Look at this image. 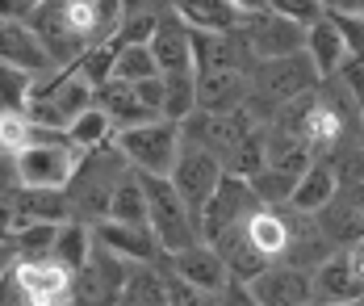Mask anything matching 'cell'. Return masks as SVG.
Returning a JSON list of instances; mask_svg holds the SVG:
<instances>
[{
	"label": "cell",
	"instance_id": "1",
	"mask_svg": "<svg viewBox=\"0 0 364 306\" xmlns=\"http://www.w3.org/2000/svg\"><path fill=\"white\" fill-rule=\"evenodd\" d=\"M126 172H130V164L117 155L113 143L84 155L80 168H75V176H72V185L63 189L68 201H72V218L88 223V227L105 223L109 218V206H113V193H117Z\"/></svg>",
	"mask_w": 364,
	"mask_h": 306
},
{
	"label": "cell",
	"instance_id": "2",
	"mask_svg": "<svg viewBox=\"0 0 364 306\" xmlns=\"http://www.w3.org/2000/svg\"><path fill=\"white\" fill-rule=\"evenodd\" d=\"M146 193V227L155 235V243L164 248V256H181L188 248L201 243V223L197 214L181 201V193L172 189L168 176H139Z\"/></svg>",
	"mask_w": 364,
	"mask_h": 306
},
{
	"label": "cell",
	"instance_id": "3",
	"mask_svg": "<svg viewBox=\"0 0 364 306\" xmlns=\"http://www.w3.org/2000/svg\"><path fill=\"white\" fill-rule=\"evenodd\" d=\"M97 105V88L80 72H59V76L42 80L30 97V117H34L38 130H50V134H68L75 117H84Z\"/></svg>",
	"mask_w": 364,
	"mask_h": 306
},
{
	"label": "cell",
	"instance_id": "4",
	"mask_svg": "<svg viewBox=\"0 0 364 306\" xmlns=\"http://www.w3.org/2000/svg\"><path fill=\"white\" fill-rule=\"evenodd\" d=\"M113 147L117 155L139 172V176H172L176 168V155H181L184 139L176 122H146V126H134V130H122L113 134Z\"/></svg>",
	"mask_w": 364,
	"mask_h": 306
},
{
	"label": "cell",
	"instance_id": "5",
	"mask_svg": "<svg viewBox=\"0 0 364 306\" xmlns=\"http://www.w3.org/2000/svg\"><path fill=\"white\" fill-rule=\"evenodd\" d=\"M84 152H75L68 143V134H50V130H38L34 147L17 155V176H21V189H68L80 168Z\"/></svg>",
	"mask_w": 364,
	"mask_h": 306
},
{
	"label": "cell",
	"instance_id": "6",
	"mask_svg": "<svg viewBox=\"0 0 364 306\" xmlns=\"http://www.w3.org/2000/svg\"><path fill=\"white\" fill-rule=\"evenodd\" d=\"M126 277H130V265L105 252L101 243H92L88 265L72 273V306H122Z\"/></svg>",
	"mask_w": 364,
	"mask_h": 306
},
{
	"label": "cell",
	"instance_id": "7",
	"mask_svg": "<svg viewBox=\"0 0 364 306\" xmlns=\"http://www.w3.org/2000/svg\"><path fill=\"white\" fill-rule=\"evenodd\" d=\"M222 176H226V168H222V159L214 152H205V147H193V143H184L181 155H176V168H172V189L181 193V201L197 214V223H201V210H205V201L218 193Z\"/></svg>",
	"mask_w": 364,
	"mask_h": 306
},
{
	"label": "cell",
	"instance_id": "8",
	"mask_svg": "<svg viewBox=\"0 0 364 306\" xmlns=\"http://www.w3.org/2000/svg\"><path fill=\"white\" fill-rule=\"evenodd\" d=\"M255 210H259V197L252 193V185L239 176H222L218 193L201 210V243H218L226 231L243 227Z\"/></svg>",
	"mask_w": 364,
	"mask_h": 306
},
{
	"label": "cell",
	"instance_id": "9",
	"mask_svg": "<svg viewBox=\"0 0 364 306\" xmlns=\"http://www.w3.org/2000/svg\"><path fill=\"white\" fill-rule=\"evenodd\" d=\"M310 277H314V302L323 306L364 302V265L352 248H335Z\"/></svg>",
	"mask_w": 364,
	"mask_h": 306
},
{
	"label": "cell",
	"instance_id": "10",
	"mask_svg": "<svg viewBox=\"0 0 364 306\" xmlns=\"http://www.w3.org/2000/svg\"><path fill=\"white\" fill-rule=\"evenodd\" d=\"M30 30H34V38L42 42V51L50 55V63H55L59 72H72L75 63L88 55V46L72 34V26H68V17H63V4H59V0H50V4H34Z\"/></svg>",
	"mask_w": 364,
	"mask_h": 306
},
{
	"label": "cell",
	"instance_id": "11",
	"mask_svg": "<svg viewBox=\"0 0 364 306\" xmlns=\"http://www.w3.org/2000/svg\"><path fill=\"white\" fill-rule=\"evenodd\" d=\"M293 214L289 206H259L252 218L243 223V235L255 248V256L264 265H285L293 248Z\"/></svg>",
	"mask_w": 364,
	"mask_h": 306
},
{
	"label": "cell",
	"instance_id": "12",
	"mask_svg": "<svg viewBox=\"0 0 364 306\" xmlns=\"http://www.w3.org/2000/svg\"><path fill=\"white\" fill-rule=\"evenodd\" d=\"M13 277L26 306H72V273L59 260H17Z\"/></svg>",
	"mask_w": 364,
	"mask_h": 306
},
{
	"label": "cell",
	"instance_id": "13",
	"mask_svg": "<svg viewBox=\"0 0 364 306\" xmlns=\"http://www.w3.org/2000/svg\"><path fill=\"white\" fill-rule=\"evenodd\" d=\"M318 218V231L327 235L331 248H356L364 239V181L360 185H339L331 206Z\"/></svg>",
	"mask_w": 364,
	"mask_h": 306
},
{
	"label": "cell",
	"instance_id": "14",
	"mask_svg": "<svg viewBox=\"0 0 364 306\" xmlns=\"http://www.w3.org/2000/svg\"><path fill=\"white\" fill-rule=\"evenodd\" d=\"M259 306H306L314 302V277L293 265H268L259 277L247 281Z\"/></svg>",
	"mask_w": 364,
	"mask_h": 306
},
{
	"label": "cell",
	"instance_id": "15",
	"mask_svg": "<svg viewBox=\"0 0 364 306\" xmlns=\"http://www.w3.org/2000/svg\"><path fill=\"white\" fill-rule=\"evenodd\" d=\"M252 101V76L247 72H205L197 76V114L230 117L243 114Z\"/></svg>",
	"mask_w": 364,
	"mask_h": 306
},
{
	"label": "cell",
	"instance_id": "16",
	"mask_svg": "<svg viewBox=\"0 0 364 306\" xmlns=\"http://www.w3.org/2000/svg\"><path fill=\"white\" fill-rule=\"evenodd\" d=\"M151 55L159 63V76L172 72H193V30L181 21L176 4H164V21L151 38Z\"/></svg>",
	"mask_w": 364,
	"mask_h": 306
},
{
	"label": "cell",
	"instance_id": "17",
	"mask_svg": "<svg viewBox=\"0 0 364 306\" xmlns=\"http://www.w3.org/2000/svg\"><path fill=\"white\" fill-rule=\"evenodd\" d=\"M92 239H97L105 252H113L117 260H126V265H155V260L164 256V248L155 243L151 227H126V223L105 218V223L92 227Z\"/></svg>",
	"mask_w": 364,
	"mask_h": 306
},
{
	"label": "cell",
	"instance_id": "18",
	"mask_svg": "<svg viewBox=\"0 0 364 306\" xmlns=\"http://www.w3.org/2000/svg\"><path fill=\"white\" fill-rule=\"evenodd\" d=\"M0 63L21 68V72H30L38 80L59 76V68L50 63V55L34 38V30L30 26H17V21H0Z\"/></svg>",
	"mask_w": 364,
	"mask_h": 306
},
{
	"label": "cell",
	"instance_id": "19",
	"mask_svg": "<svg viewBox=\"0 0 364 306\" xmlns=\"http://www.w3.org/2000/svg\"><path fill=\"white\" fill-rule=\"evenodd\" d=\"M168 268L181 277L184 285H193V290H201V294H222L226 281H230L222 256L210 248V243H197V248H188V252H181V256H168Z\"/></svg>",
	"mask_w": 364,
	"mask_h": 306
},
{
	"label": "cell",
	"instance_id": "20",
	"mask_svg": "<svg viewBox=\"0 0 364 306\" xmlns=\"http://www.w3.org/2000/svg\"><path fill=\"white\" fill-rule=\"evenodd\" d=\"M97 110L109 117L113 134L134 130V126H146V122H159V117L151 114L143 101H139L134 84H122V80H105V84L97 88Z\"/></svg>",
	"mask_w": 364,
	"mask_h": 306
},
{
	"label": "cell",
	"instance_id": "21",
	"mask_svg": "<svg viewBox=\"0 0 364 306\" xmlns=\"http://www.w3.org/2000/svg\"><path fill=\"white\" fill-rule=\"evenodd\" d=\"M306 59L314 63V72L323 80H331L339 68H343V59H348V46H343V34H339V26L331 21V13H323L310 30H306Z\"/></svg>",
	"mask_w": 364,
	"mask_h": 306
},
{
	"label": "cell",
	"instance_id": "22",
	"mask_svg": "<svg viewBox=\"0 0 364 306\" xmlns=\"http://www.w3.org/2000/svg\"><path fill=\"white\" fill-rule=\"evenodd\" d=\"M339 193V176H335V168H331L327 159H314L310 164V172L297 181V189H293V201L289 210H297V214H323L331 206V197Z\"/></svg>",
	"mask_w": 364,
	"mask_h": 306
},
{
	"label": "cell",
	"instance_id": "23",
	"mask_svg": "<svg viewBox=\"0 0 364 306\" xmlns=\"http://www.w3.org/2000/svg\"><path fill=\"white\" fill-rule=\"evenodd\" d=\"M181 21L188 30H201V34H239L243 30V13L239 4H226V0H197V4H176Z\"/></svg>",
	"mask_w": 364,
	"mask_h": 306
},
{
	"label": "cell",
	"instance_id": "24",
	"mask_svg": "<svg viewBox=\"0 0 364 306\" xmlns=\"http://www.w3.org/2000/svg\"><path fill=\"white\" fill-rule=\"evenodd\" d=\"M13 206L30 223H46V227L72 223V201H68L63 189H17L13 193Z\"/></svg>",
	"mask_w": 364,
	"mask_h": 306
},
{
	"label": "cell",
	"instance_id": "25",
	"mask_svg": "<svg viewBox=\"0 0 364 306\" xmlns=\"http://www.w3.org/2000/svg\"><path fill=\"white\" fill-rule=\"evenodd\" d=\"M164 21V4H122V26L109 46H151Z\"/></svg>",
	"mask_w": 364,
	"mask_h": 306
},
{
	"label": "cell",
	"instance_id": "26",
	"mask_svg": "<svg viewBox=\"0 0 364 306\" xmlns=\"http://www.w3.org/2000/svg\"><path fill=\"white\" fill-rule=\"evenodd\" d=\"M214 252L222 256V265H226V273L235 277V281H252V277H259L264 273V260L255 256V248L247 243V235H243V227H235V231H226L218 243H210Z\"/></svg>",
	"mask_w": 364,
	"mask_h": 306
},
{
	"label": "cell",
	"instance_id": "27",
	"mask_svg": "<svg viewBox=\"0 0 364 306\" xmlns=\"http://www.w3.org/2000/svg\"><path fill=\"white\" fill-rule=\"evenodd\" d=\"M92 243H97V239H92V227L80 223V218H72V223H63L59 235H55L50 260H59L68 273H80V268L88 265V256H92Z\"/></svg>",
	"mask_w": 364,
	"mask_h": 306
},
{
	"label": "cell",
	"instance_id": "28",
	"mask_svg": "<svg viewBox=\"0 0 364 306\" xmlns=\"http://www.w3.org/2000/svg\"><path fill=\"white\" fill-rule=\"evenodd\" d=\"M197 114V72L164 76V122H188Z\"/></svg>",
	"mask_w": 364,
	"mask_h": 306
},
{
	"label": "cell",
	"instance_id": "29",
	"mask_svg": "<svg viewBox=\"0 0 364 306\" xmlns=\"http://www.w3.org/2000/svg\"><path fill=\"white\" fill-rule=\"evenodd\" d=\"M109 218L113 223H126V227H146V193H143V181H139L134 168L122 176V185L113 193Z\"/></svg>",
	"mask_w": 364,
	"mask_h": 306
},
{
	"label": "cell",
	"instance_id": "30",
	"mask_svg": "<svg viewBox=\"0 0 364 306\" xmlns=\"http://www.w3.org/2000/svg\"><path fill=\"white\" fill-rule=\"evenodd\" d=\"M159 76V63L151 46H113V80L122 84H146Z\"/></svg>",
	"mask_w": 364,
	"mask_h": 306
},
{
	"label": "cell",
	"instance_id": "31",
	"mask_svg": "<svg viewBox=\"0 0 364 306\" xmlns=\"http://www.w3.org/2000/svg\"><path fill=\"white\" fill-rule=\"evenodd\" d=\"M38 139V126L30 110H0V152H9L13 159L21 152H30Z\"/></svg>",
	"mask_w": 364,
	"mask_h": 306
},
{
	"label": "cell",
	"instance_id": "32",
	"mask_svg": "<svg viewBox=\"0 0 364 306\" xmlns=\"http://www.w3.org/2000/svg\"><path fill=\"white\" fill-rule=\"evenodd\" d=\"M68 143H72L75 152H97V147H109L113 143V126H109V117L101 114L97 105L88 110L84 117H75L72 122V130H68Z\"/></svg>",
	"mask_w": 364,
	"mask_h": 306
},
{
	"label": "cell",
	"instance_id": "33",
	"mask_svg": "<svg viewBox=\"0 0 364 306\" xmlns=\"http://www.w3.org/2000/svg\"><path fill=\"white\" fill-rule=\"evenodd\" d=\"M38 84H42L38 76L0 63V110H30V97H34Z\"/></svg>",
	"mask_w": 364,
	"mask_h": 306
},
{
	"label": "cell",
	"instance_id": "34",
	"mask_svg": "<svg viewBox=\"0 0 364 306\" xmlns=\"http://www.w3.org/2000/svg\"><path fill=\"white\" fill-rule=\"evenodd\" d=\"M247 185H252V193L259 197V206H289V201H293V189H297V181H293V176L277 172V168H268V164L255 172Z\"/></svg>",
	"mask_w": 364,
	"mask_h": 306
},
{
	"label": "cell",
	"instance_id": "35",
	"mask_svg": "<svg viewBox=\"0 0 364 306\" xmlns=\"http://www.w3.org/2000/svg\"><path fill=\"white\" fill-rule=\"evenodd\" d=\"M55 235L59 227H46V223H30V227L17 235V260H50V252H55Z\"/></svg>",
	"mask_w": 364,
	"mask_h": 306
},
{
	"label": "cell",
	"instance_id": "36",
	"mask_svg": "<svg viewBox=\"0 0 364 306\" xmlns=\"http://www.w3.org/2000/svg\"><path fill=\"white\" fill-rule=\"evenodd\" d=\"M75 72L88 80L92 88H101L105 80H113V46H97V51H88V55L75 63Z\"/></svg>",
	"mask_w": 364,
	"mask_h": 306
},
{
	"label": "cell",
	"instance_id": "37",
	"mask_svg": "<svg viewBox=\"0 0 364 306\" xmlns=\"http://www.w3.org/2000/svg\"><path fill=\"white\" fill-rule=\"evenodd\" d=\"M134 93H139V101H143L146 110L155 117H164V76L146 80V84H134Z\"/></svg>",
	"mask_w": 364,
	"mask_h": 306
},
{
	"label": "cell",
	"instance_id": "38",
	"mask_svg": "<svg viewBox=\"0 0 364 306\" xmlns=\"http://www.w3.org/2000/svg\"><path fill=\"white\" fill-rule=\"evenodd\" d=\"M218 306H259V302H255V294L247 290V281H235V277H230L226 290L218 294Z\"/></svg>",
	"mask_w": 364,
	"mask_h": 306
},
{
	"label": "cell",
	"instance_id": "39",
	"mask_svg": "<svg viewBox=\"0 0 364 306\" xmlns=\"http://www.w3.org/2000/svg\"><path fill=\"white\" fill-rule=\"evenodd\" d=\"M21 189V176H17V159L9 152H0V201L4 197H13V193Z\"/></svg>",
	"mask_w": 364,
	"mask_h": 306
},
{
	"label": "cell",
	"instance_id": "40",
	"mask_svg": "<svg viewBox=\"0 0 364 306\" xmlns=\"http://www.w3.org/2000/svg\"><path fill=\"white\" fill-rule=\"evenodd\" d=\"M13 265H17V248H13V243H0V277H4Z\"/></svg>",
	"mask_w": 364,
	"mask_h": 306
},
{
	"label": "cell",
	"instance_id": "41",
	"mask_svg": "<svg viewBox=\"0 0 364 306\" xmlns=\"http://www.w3.org/2000/svg\"><path fill=\"white\" fill-rule=\"evenodd\" d=\"M352 252H356V256H360V265H364V239H360V243H356V248H352Z\"/></svg>",
	"mask_w": 364,
	"mask_h": 306
},
{
	"label": "cell",
	"instance_id": "42",
	"mask_svg": "<svg viewBox=\"0 0 364 306\" xmlns=\"http://www.w3.org/2000/svg\"><path fill=\"white\" fill-rule=\"evenodd\" d=\"M306 306H323V302H306Z\"/></svg>",
	"mask_w": 364,
	"mask_h": 306
},
{
	"label": "cell",
	"instance_id": "43",
	"mask_svg": "<svg viewBox=\"0 0 364 306\" xmlns=\"http://www.w3.org/2000/svg\"><path fill=\"white\" fill-rule=\"evenodd\" d=\"M122 306H130V302H122Z\"/></svg>",
	"mask_w": 364,
	"mask_h": 306
},
{
	"label": "cell",
	"instance_id": "44",
	"mask_svg": "<svg viewBox=\"0 0 364 306\" xmlns=\"http://www.w3.org/2000/svg\"><path fill=\"white\" fill-rule=\"evenodd\" d=\"M360 126H364V117H360Z\"/></svg>",
	"mask_w": 364,
	"mask_h": 306
}]
</instances>
